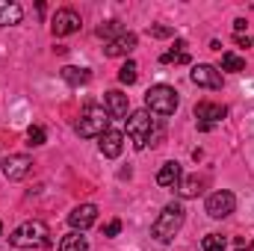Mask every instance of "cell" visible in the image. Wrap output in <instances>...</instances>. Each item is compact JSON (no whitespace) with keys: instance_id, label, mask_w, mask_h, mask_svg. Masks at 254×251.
Returning a JSON list of instances; mask_svg holds the SVG:
<instances>
[{"instance_id":"cell-1","label":"cell","mask_w":254,"mask_h":251,"mask_svg":"<svg viewBox=\"0 0 254 251\" xmlns=\"http://www.w3.org/2000/svg\"><path fill=\"white\" fill-rule=\"evenodd\" d=\"M127 136L133 139L136 151H145L148 142H151V145H160V139H163V127L157 125V119H151L148 110H136V113L127 116Z\"/></svg>"},{"instance_id":"cell-2","label":"cell","mask_w":254,"mask_h":251,"mask_svg":"<svg viewBox=\"0 0 254 251\" xmlns=\"http://www.w3.org/2000/svg\"><path fill=\"white\" fill-rule=\"evenodd\" d=\"M184 219H187L184 204H181V201H169V204L163 207V213L154 219V225H151V237H154L157 243H172L175 234L184 228Z\"/></svg>"},{"instance_id":"cell-3","label":"cell","mask_w":254,"mask_h":251,"mask_svg":"<svg viewBox=\"0 0 254 251\" xmlns=\"http://www.w3.org/2000/svg\"><path fill=\"white\" fill-rule=\"evenodd\" d=\"M48 237H51V234H48V225L39 222V219H30V222L18 225V228L9 234V243H12L15 249H42V246L51 243Z\"/></svg>"},{"instance_id":"cell-4","label":"cell","mask_w":254,"mask_h":251,"mask_svg":"<svg viewBox=\"0 0 254 251\" xmlns=\"http://www.w3.org/2000/svg\"><path fill=\"white\" fill-rule=\"evenodd\" d=\"M110 130V113L104 110V107H95V104H89L83 113H80V122H77V136H83V139H101L104 133Z\"/></svg>"},{"instance_id":"cell-5","label":"cell","mask_w":254,"mask_h":251,"mask_svg":"<svg viewBox=\"0 0 254 251\" xmlns=\"http://www.w3.org/2000/svg\"><path fill=\"white\" fill-rule=\"evenodd\" d=\"M178 104H181V101H178V92H175L172 86H166V83L151 86V89L145 92V110L154 113V116H175Z\"/></svg>"},{"instance_id":"cell-6","label":"cell","mask_w":254,"mask_h":251,"mask_svg":"<svg viewBox=\"0 0 254 251\" xmlns=\"http://www.w3.org/2000/svg\"><path fill=\"white\" fill-rule=\"evenodd\" d=\"M204 210H207L210 219H225V216H231V213L237 210V198H234V192L219 189V192H213V195L207 198Z\"/></svg>"},{"instance_id":"cell-7","label":"cell","mask_w":254,"mask_h":251,"mask_svg":"<svg viewBox=\"0 0 254 251\" xmlns=\"http://www.w3.org/2000/svg\"><path fill=\"white\" fill-rule=\"evenodd\" d=\"M80 27H83V21H80V15H77L74 9H60V12L54 15V21H51V30H54V36H57V39L77 33Z\"/></svg>"},{"instance_id":"cell-8","label":"cell","mask_w":254,"mask_h":251,"mask_svg":"<svg viewBox=\"0 0 254 251\" xmlns=\"http://www.w3.org/2000/svg\"><path fill=\"white\" fill-rule=\"evenodd\" d=\"M190 80L195 86H201V89H222V71L216 68V65H195L190 71Z\"/></svg>"},{"instance_id":"cell-9","label":"cell","mask_w":254,"mask_h":251,"mask_svg":"<svg viewBox=\"0 0 254 251\" xmlns=\"http://www.w3.org/2000/svg\"><path fill=\"white\" fill-rule=\"evenodd\" d=\"M98 222V207L95 204H80V207H74L71 213H68V225L74 228V231H86V228H92Z\"/></svg>"},{"instance_id":"cell-10","label":"cell","mask_w":254,"mask_h":251,"mask_svg":"<svg viewBox=\"0 0 254 251\" xmlns=\"http://www.w3.org/2000/svg\"><path fill=\"white\" fill-rule=\"evenodd\" d=\"M30 166H33V160L27 154H12V157L3 160V175L9 181H24L30 175Z\"/></svg>"},{"instance_id":"cell-11","label":"cell","mask_w":254,"mask_h":251,"mask_svg":"<svg viewBox=\"0 0 254 251\" xmlns=\"http://www.w3.org/2000/svg\"><path fill=\"white\" fill-rule=\"evenodd\" d=\"M225 116H228V107H222V104H210V101L195 104V119H198V125H213L216 127Z\"/></svg>"},{"instance_id":"cell-12","label":"cell","mask_w":254,"mask_h":251,"mask_svg":"<svg viewBox=\"0 0 254 251\" xmlns=\"http://www.w3.org/2000/svg\"><path fill=\"white\" fill-rule=\"evenodd\" d=\"M139 45V36L136 33H122L119 39H113V42H107V48H104V54L107 57H127V54H133V48Z\"/></svg>"},{"instance_id":"cell-13","label":"cell","mask_w":254,"mask_h":251,"mask_svg":"<svg viewBox=\"0 0 254 251\" xmlns=\"http://www.w3.org/2000/svg\"><path fill=\"white\" fill-rule=\"evenodd\" d=\"M104 110L110 113V119H127V110H130L127 95L125 92H119V89L107 92V95H104Z\"/></svg>"},{"instance_id":"cell-14","label":"cell","mask_w":254,"mask_h":251,"mask_svg":"<svg viewBox=\"0 0 254 251\" xmlns=\"http://www.w3.org/2000/svg\"><path fill=\"white\" fill-rule=\"evenodd\" d=\"M98 145H101V154H104L107 160H116V157L122 154V148H125V133H122V130H107Z\"/></svg>"},{"instance_id":"cell-15","label":"cell","mask_w":254,"mask_h":251,"mask_svg":"<svg viewBox=\"0 0 254 251\" xmlns=\"http://www.w3.org/2000/svg\"><path fill=\"white\" fill-rule=\"evenodd\" d=\"M184 181V172H181V163H175V160H169V163H163L160 166V172H157V184L166 189H178V184Z\"/></svg>"},{"instance_id":"cell-16","label":"cell","mask_w":254,"mask_h":251,"mask_svg":"<svg viewBox=\"0 0 254 251\" xmlns=\"http://www.w3.org/2000/svg\"><path fill=\"white\" fill-rule=\"evenodd\" d=\"M21 18H24V9L18 3L0 0V27H15V24H21Z\"/></svg>"},{"instance_id":"cell-17","label":"cell","mask_w":254,"mask_h":251,"mask_svg":"<svg viewBox=\"0 0 254 251\" xmlns=\"http://www.w3.org/2000/svg\"><path fill=\"white\" fill-rule=\"evenodd\" d=\"M60 74H63V80L68 86H86L92 80V71L89 68H77V65H65Z\"/></svg>"},{"instance_id":"cell-18","label":"cell","mask_w":254,"mask_h":251,"mask_svg":"<svg viewBox=\"0 0 254 251\" xmlns=\"http://www.w3.org/2000/svg\"><path fill=\"white\" fill-rule=\"evenodd\" d=\"M57 251H89V240L80 234V231H71L60 240V249Z\"/></svg>"},{"instance_id":"cell-19","label":"cell","mask_w":254,"mask_h":251,"mask_svg":"<svg viewBox=\"0 0 254 251\" xmlns=\"http://www.w3.org/2000/svg\"><path fill=\"white\" fill-rule=\"evenodd\" d=\"M122 33H127V30H125V24H122L119 18H113V21H104V24L98 27V39H107V42L119 39Z\"/></svg>"},{"instance_id":"cell-20","label":"cell","mask_w":254,"mask_h":251,"mask_svg":"<svg viewBox=\"0 0 254 251\" xmlns=\"http://www.w3.org/2000/svg\"><path fill=\"white\" fill-rule=\"evenodd\" d=\"M136 80H139V65L133 63V60H127V63L119 68V83H122V86H133Z\"/></svg>"},{"instance_id":"cell-21","label":"cell","mask_w":254,"mask_h":251,"mask_svg":"<svg viewBox=\"0 0 254 251\" xmlns=\"http://www.w3.org/2000/svg\"><path fill=\"white\" fill-rule=\"evenodd\" d=\"M222 71H231V74H240V71H246V60L240 57V54H222Z\"/></svg>"},{"instance_id":"cell-22","label":"cell","mask_w":254,"mask_h":251,"mask_svg":"<svg viewBox=\"0 0 254 251\" xmlns=\"http://www.w3.org/2000/svg\"><path fill=\"white\" fill-rule=\"evenodd\" d=\"M204 187V181H198V178H187V181H181L178 184V192H181V198H195L198 192Z\"/></svg>"},{"instance_id":"cell-23","label":"cell","mask_w":254,"mask_h":251,"mask_svg":"<svg viewBox=\"0 0 254 251\" xmlns=\"http://www.w3.org/2000/svg\"><path fill=\"white\" fill-rule=\"evenodd\" d=\"M225 246H228V240H225L222 234H207V237L201 240V249L204 251H225Z\"/></svg>"},{"instance_id":"cell-24","label":"cell","mask_w":254,"mask_h":251,"mask_svg":"<svg viewBox=\"0 0 254 251\" xmlns=\"http://www.w3.org/2000/svg\"><path fill=\"white\" fill-rule=\"evenodd\" d=\"M160 63L163 65H187L190 63V54H187V51H169V54H163V57H160Z\"/></svg>"},{"instance_id":"cell-25","label":"cell","mask_w":254,"mask_h":251,"mask_svg":"<svg viewBox=\"0 0 254 251\" xmlns=\"http://www.w3.org/2000/svg\"><path fill=\"white\" fill-rule=\"evenodd\" d=\"M27 145H33V148L45 145V127L42 125H30V130H27Z\"/></svg>"},{"instance_id":"cell-26","label":"cell","mask_w":254,"mask_h":251,"mask_svg":"<svg viewBox=\"0 0 254 251\" xmlns=\"http://www.w3.org/2000/svg\"><path fill=\"white\" fill-rule=\"evenodd\" d=\"M148 36H151V39H172L175 30H172V27H163V24H154V27H148Z\"/></svg>"},{"instance_id":"cell-27","label":"cell","mask_w":254,"mask_h":251,"mask_svg":"<svg viewBox=\"0 0 254 251\" xmlns=\"http://www.w3.org/2000/svg\"><path fill=\"white\" fill-rule=\"evenodd\" d=\"M119 231H122V222H119V219H113V222L104 228V237H119Z\"/></svg>"},{"instance_id":"cell-28","label":"cell","mask_w":254,"mask_h":251,"mask_svg":"<svg viewBox=\"0 0 254 251\" xmlns=\"http://www.w3.org/2000/svg\"><path fill=\"white\" fill-rule=\"evenodd\" d=\"M234 30H237V36H243V30H246V18H237V21H234Z\"/></svg>"},{"instance_id":"cell-29","label":"cell","mask_w":254,"mask_h":251,"mask_svg":"<svg viewBox=\"0 0 254 251\" xmlns=\"http://www.w3.org/2000/svg\"><path fill=\"white\" fill-rule=\"evenodd\" d=\"M0 234H3V222H0Z\"/></svg>"}]
</instances>
